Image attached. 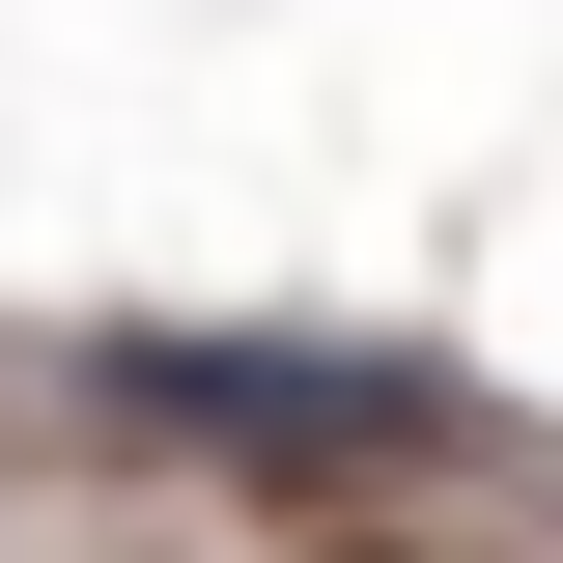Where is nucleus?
Here are the masks:
<instances>
[{
    "label": "nucleus",
    "mask_w": 563,
    "mask_h": 563,
    "mask_svg": "<svg viewBox=\"0 0 563 563\" xmlns=\"http://www.w3.org/2000/svg\"><path fill=\"white\" fill-rule=\"evenodd\" d=\"M85 395L169 422V451H282V479L451 451V366H422V339H85Z\"/></svg>",
    "instance_id": "nucleus-1"
}]
</instances>
